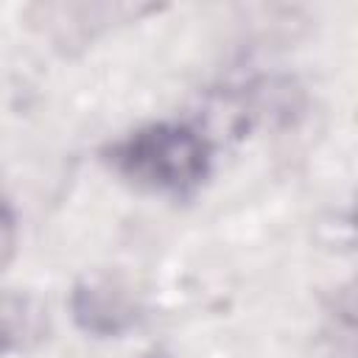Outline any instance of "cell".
Segmentation results:
<instances>
[{
    "label": "cell",
    "mask_w": 358,
    "mask_h": 358,
    "mask_svg": "<svg viewBox=\"0 0 358 358\" xmlns=\"http://www.w3.org/2000/svg\"><path fill=\"white\" fill-rule=\"evenodd\" d=\"M103 159L126 185L168 199L193 196L213 173V148L207 137L179 120H154L137 126L103 148Z\"/></svg>",
    "instance_id": "1"
},
{
    "label": "cell",
    "mask_w": 358,
    "mask_h": 358,
    "mask_svg": "<svg viewBox=\"0 0 358 358\" xmlns=\"http://www.w3.org/2000/svg\"><path fill=\"white\" fill-rule=\"evenodd\" d=\"M70 310L76 324L98 338H117L140 322L137 296L115 277H84L73 285Z\"/></svg>",
    "instance_id": "2"
},
{
    "label": "cell",
    "mask_w": 358,
    "mask_h": 358,
    "mask_svg": "<svg viewBox=\"0 0 358 358\" xmlns=\"http://www.w3.org/2000/svg\"><path fill=\"white\" fill-rule=\"evenodd\" d=\"M45 313L48 310L28 296L3 294L0 296V355L20 352L42 341L45 324H48Z\"/></svg>",
    "instance_id": "3"
},
{
    "label": "cell",
    "mask_w": 358,
    "mask_h": 358,
    "mask_svg": "<svg viewBox=\"0 0 358 358\" xmlns=\"http://www.w3.org/2000/svg\"><path fill=\"white\" fill-rule=\"evenodd\" d=\"M143 358H171L168 352H162V350H151V352H145Z\"/></svg>",
    "instance_id": "4"
}]
</instances>
